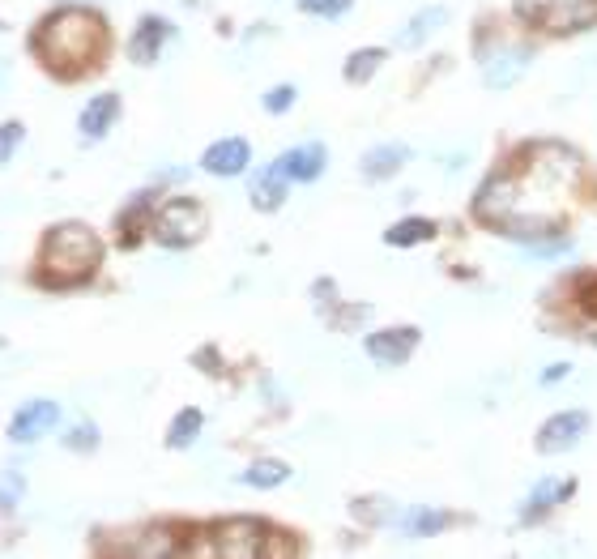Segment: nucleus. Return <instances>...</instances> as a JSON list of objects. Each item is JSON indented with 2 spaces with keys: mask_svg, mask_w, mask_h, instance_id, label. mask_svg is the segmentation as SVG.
I'll return each mask as SVG.
<instances>
[{
  "mask_svg": "<svg viewBox=\"0 0 597 559\" xmlns=\"http://www.w3.org/2000/svg\"><path fill=\"white\" fill-rule=\"evenodd\" d=\"M282 201H286V171L273 163V167H265V171L252 180V205L269 214V210H278Z\"/></svg>",
  "mask_w": 597,
  "mask_h": 559,
  "instance_id": "2eb2a0df",
  "label": "nucleus"
},
{
  "mask_svg": "<svg viewBox=\"0 0 597 559\" xmlns=\"http://www.w3.org/2000/svg\"><path fill=\"white\" fill-rule=\"evenodd\" d=\"M406 158H410L406 146H376V150L363 154V175L367 180H389L393 171L406 167Z\"/></svg>",
  "mask_w": 597,
  "mask_h": 559,
  "instance_id": "dca6fc26",
  "label": "nucleus"
},
{
  "mask_svg": "<svg viewBox=\"0 0 597 559\" xmlns=\"http://www.w3.org/2000/svg\"><path fill=\"white\" fill-rule=\"evenodd\" d=\"M444 22H448V9H440V5H435V9H423V13H418V18L397 35V43H401V47H418L423 39H431Z\"/></svg>",
  "mask_w": 597,
  "mask_h": 559,
  "instance_id": "f3484780",
  "label": "nucleus"
},
{
  "mask_svg": "<svg viewBox=\"0 0 597 559\" xmlns=\"http://www.w3.org/2000/svg\"><path fill=\"white\" fill-rule=\"evenodd\" d=\"M56 423H60V406L47 402V397H35V402H26L18 414H13L9 440L13 444H35V440L47 436V431H56Z\"/></svg>",
  "mask_w": 597,
  "mask_h": 559,
  "instance_id": "423d86ee",
  "label": "nucleus"
},
{
  "mask_svg": "<svg viewBox=\"0 0 597 559\" xmlns=\"http://www.w3.org/2000/svg\"><path fill=\"white\" fill-rule=\"evenodd\" d=\"M589 431V414L585 410H563L555 419H546L542 431H538V449L542 453H563Z\"/></svg>",
  "mask_w": 597,
  "mask_h": 559,
  "instance_id": "0eeeda50",
  "label": "nucleus"
},
{
  "mask_svg": "<svg viewBox=\"0 0 597 559\" xmlns=\"http://www.w3.org/2000/svg\"><path fill=\"white\" fill-rule=\"evenodd\" d=\"M563 495H572V483H559V478H546V483L534 487V504H529V521H534L538 513H546V508H555Z\"/></svg>",
  "mask_w": 597,
  "mask_h": 559,
  "instance_id": "5701e85b",
  "label": "nucleus"
},
{
  "mask_svg": "<svg viewBox=\"0 0 597 559\" xmlns=\"http://www.w3.org/2000/svg\"><path fill=\"white\" fill-rule=\"evenodd\" d=\"M414 346H418V329L414 325H397V329H380V333H371L367 338V355L384 363V367H397V363H406L414 355Z\"/></svg>",
  "mask_w": 597,
  "mask_h": 559,
  "instance_id": "6e6552de",
  "label": "nucleus"
},
{
  "mask_svg": "<svg viewBox=\"0 0 597 559\" xmlns=\"http://www.w3.org/2000/svg\"><path fill=\"white\" fill-rule=\"evenodd\" d=\"M167 39H171V22H163V18H145V22L137 26L133 43H128V56H133L137 65H154Z\"/></svg>",
  "mask_w": 597,
  "mask_h": 559,
  "instance_id": "9b49d317",
  "label": "nucleus"
},
{
  "mask_svg": "<svg viewBox=\"0 0 597 559\" xmlns=\"http://www.w3.org/2000/svg\"><path fill=\"white\" fill-rule=\"evenodd\" d=\"M512 205H516V175L512 171H495L482 180L478 197H474V210L482 222H491V227H504L512 218Z\"/></svg>",
  "mask_w": 597,
  "mask_h": 559,
  "instance_id": "39448f33",
  "label": "nucleus"
},
{
  "mask_svg": "<svg viewBox=\"0 0 597 559\" xmlns=\"http://www.w3.org/2000/svg\"><path fill=\"white\" fill-rule=\"evenodd\" d=\"M380 65H384V52H380V47H363V52H354V56L346 60V82L363 86V82H371V73H376Z\"/></svg>",
  "mask_w": 597,
  "mask_h": 559,
  "instance_id": "412c9836",
  "label": "nucleus"
},
{
  "mask_svg": "<svg viewBox=\"0 0 597 559\" xmlns=\"http://www.w3.org/2000/svg\"><path fill=\"white\" fill-rule=\"evenodd\" d=\"M73 444V449H94V440H99V431H94L90 423H82V427H73V436H64Z\"/></svg>",
  "mask_w": 597,
  "mask_h": 559,
  "instance_id": "cd10ccee",
  "label": "nucleus"
},
{
  "mask_svg": "<svg viewBox=\"0 0 597 559\" xmlns=\"http://www.w3.org/2000/svg\"><path fill=\"white\" fill-rule=\"evenodd\" d=\"M444 525H448V513H440V508H410V513L401 517V530L410 538H431V534H440Z\"/></svg>",
  "mask_w": 597,
  "mask_h": 559,
  "instance_id": "a211bd4d",
  "label": "nucleus"
},
{
  "mask_svg": "<svg viewBox=\"0 0 597 559\" xmlns=\"http://www.w3.org/2000/svg\"><path fill=\"white\" fill-rule=\"evenodd\" d=\"M30 43L39 47L52 69L86 65V60L99 56V47H107V26L86 9H69V13H52Z\"/></svg>",
  "mask_w": 597,
  "mask_h": 559,
  "instance_id": "f257e3e1",
  "label": "nucleus"
},
{
  "mask_svg": "<svg viewBox=\"0 0 597 559\" xmlns=\"http://www.w3.org/2000/svg\"><path fill=\"white\" fill-rule=\"evenodd\" d=\"M0 82H5V69H0Z\"/></svg>",
  "mask_w": 597,
  "mask_h": 559,
  "instance_id": "7c9ffc66",
  "label": "nucleus"
},
{
  "mask_svg": "<svg viewBox=\"0 0 597 559\" xmlns=\"http://www.w3.org/2000/svg\"><path fill=\"white\" fill-rule=\"evenodd\" d=\"M269 530L261 521H222L214 530V542L205 551L214 555H227V559H252V555H265L269 551Z\"/></svg>",
  "mask_w": 597,
  "mask_h": 559,
  "instance_id": "20e7f679",
  "label": "nucleus"
},
{
  "mask_svg": "<svg viewBox=\"0 0 597 559\" xmlns=\"http://www.w3.org/2000/svg\"><path fill=\"white\" fill-rule=\"evenodd\" d=\"M559 376H568V363H559V367H551V372H546L542 380H546V385H551V380H559Z\"/></svg>",
  "mask_w": 597,
  "mask_h": 559,
  "instance_id": "c756f323",
  "label": "nucleus"
},
{
  "mask_svg": "<svg viewBox=\"0 0 597 559\" xmlns=\"http://www.w3.org/2000/svg\"><path fill=\"white\" fill-rule=\"evenodd\" d=\"M154 235L163 239L167 248H188L205 235V210L188 197H175L163 205V214L154 218Z\"/></svg>",
  "mask_w": 597,
  "mask_h": 559,
  "instance_id": "7ed1b4c3",
  "label": "nucleus"
},
{
  "mask_svg": "<svg viewBox=\"0 0 597 559\" xmlns=\"http://www.w3.org/2000/svg\"><path fill=\"white\" fill-rule=\"evenodd\" d=\"M580 308L597 316V274H593V278H589L585 286H580Z\"/></svg>",
  "mask_w": 597,
  "mask_h": 559,
  "instance_id": "c85d7f7f",
  "label": "nucleus"
},
{
  "mask_svg": "<svg viewBox=\"0 0 597 559\" xmlns=\"http://www.w3.org/2000/svg\"><path fill=\"white\" fill-rule=\"evenodd\" d=\"M308 13H320V18H342V13L354 5V0H299Z\"/></svg>",
  "mask_w": 597,
  "mask_h": 559,
  "instance_id": "393cba45",
  "label": "nucleus"
},
{
  "mask_svg": "<svg viewBox=\"0 0 597 559\" xmlns=\"http://www.w3.org/2000/svg\"><path fill=\"white\" fill-rule=\"evenodd\" d=\"M597 22V0H563L551 9V30L559 35H572V30H585Z\"/></svg>",
  "mask_w": 597,
  "mask_h": 559,
  "instance_id": "ddd939ff",
  "label": "nucleus"
},
{
  "mask_svg": "<svg viewBox=\"0 0 597 559\" xmlns=\"http://www.w3.org/2000/svg\"><path fill=\"white\" fill-rule=\"evenodd\" d=\"M325 163H329V154H325V146H320V141L295 146V150H286V154L278 158V167L286 171V180H299V184L316 180V175L325 171Z\"/></svg>",
  "mask_w": 597,
  "mask_h": 559,
  "instance_id": "9d476101",
  "label": "nucleus"
},
{
  "mask_svg": "<svg viewBox=\"0 0 597 559\" xmlns=\"http://www.w3.org/2000/svg\"><path fill=\"white\" fill-rule=\"evenodd\" d=\"M22 491H26V478H22V470L18 466H9L5 474H0V504H18L22 500Z\"/></svg>",
  "mask_w": 597,
  "mask_h": 559,
  "instance_id": "b1692460",
  "label": "nucleus"
},
{
  "mask_svg": "<svg viewBox=\"0 0 597 559\" xmlns=\"http://www.w3.org/2000/svg\"><path fill=\"white\" fill-rule=\"evenodd\" d=\"M201 410H180L175 414V423H171V431H167V444L171 449H188L192 440H197V431H201Z\"/></svg>",
  "mask_w": 597,
  "mask_h": 559,
  "instance_id": "4be33fe9",
  "label": "nucleus"
},
{
  "mask_svg": "<svg viewBox=\"0 0 597 559\" xmlns=\"http://www.w3.org/2000/svg\"><path fill=\"white\" fill-rule=\"evenodd\" d=\"M295 107V86H273L265 94V111H290Z\"/></svg>",
  "mask_w": 597,
  "mask_h": 559,
  "instance_id": "a878e982",
  "label": "nucleus"
},
{
  "mask_svg": "<svg viewBox=\"0 0 597 559\" xmlns=\"http://www.w3.org/2000/svg\"><path fill=\"white\" fill-rule=\"evenodd\" d=\"M248 158H252V146L244 137H227V141H214V146L205 150V158H201V167L209 171V175H239L248 167Z\"/></svg>",
  "mask_w": 597,
  "mask_h": 559,
  "instance_id": "1a4fd4ad",
  "label": "nucleus"
},
{
  "mask_svg": "<svg viewBox=\"0 0 597 559\" xmlns=\"http://www.w3.org/2000/svg\"><path fill=\"white\" fill-rule=\"evenodd\" d=\"M120 120V99L116 94H94V99L82 107V133L86 137H107L111 133V124Z\"/></svg>",
  "mask_w": 597,
  "mask_h": 559,
  "instance_id": "f8f14e48",
  "label": "nucleus"
},
{
  "mask_svg": "<svg viewBox=\"0 0 597 559\" xmlns=\"http://www.w3.org/2000/svg\"><path fill=\"white\" fill-rule=\"evenodd\" d=\"M18 141H22V124H5V129H0V163H9Z\"/></svg>",
  "mask_w": 597,
  "mask_h": 559,
  "instance_id": "bb28decb",
  "label": "nucleus"
},
{
  "mask_svg": "<svg viewBox=\"0 0 597 559\" xmlns=\"http://www.w3.org/2000/svg\"><path fill=\"white\" fill-rule=\"evenodd\" d=\"M286 478H290L286 461H256V466H248L244 474H239V483H248V487H282Z\"/></svg>",
  "mask_w": 597,
  "mask_h": 559,
  "instance_id": "aec40b11",
  "label": "nucleus"
},
{
  "mask_svg": "<svg viewBox=\"0 0 597 559\" xmlns=\"http://www.w3.org/2000/svg\"><path fill=\"white\" fill-rule=\"evenodd\" d=\"M525 69H529V47H512V52H499V56H491V65H487V86L508 90Z\"/></svg>",
  "mask_w": 597,
  "mask_h": 559,
  "instance_id": "4468645a",
  "label": "nucleus"
},
{
  "mask_svg": "<svg viewBox=\"0 0 597 559\" xmlns=\"http://www.w3.org/2000/svg\"><path fill=\"white\" fill-rule=\"evenodd\" d=\"M431 235H435V222H427V218H401L397 227H389V231H384V239H389L393 248L423 244V239H431Z\"/></svg>",
  "mask_w": 597,
  "mask_h": 559,
  "instance_id": "6ab92c4d",
  "label": "nucleus"
},
{
  "mask_svg": "<svg viewBox=\"0 0 597 559\" xmlns=\"http://www.w3.org/2000/svg\"><path fill=\"white\" fill-rule=\"evenodd\" d=\"M99 261H103L99 235H94L90 227H82V222H60V227H52L43 239V252H39L43 278L52 286L90 278Z\"/></svg>",
  "mask_w": 597,
  "mask_h": 559,
  "instance_id": "f03ea898",
  "label": "nucleus"
}]
</instances>
